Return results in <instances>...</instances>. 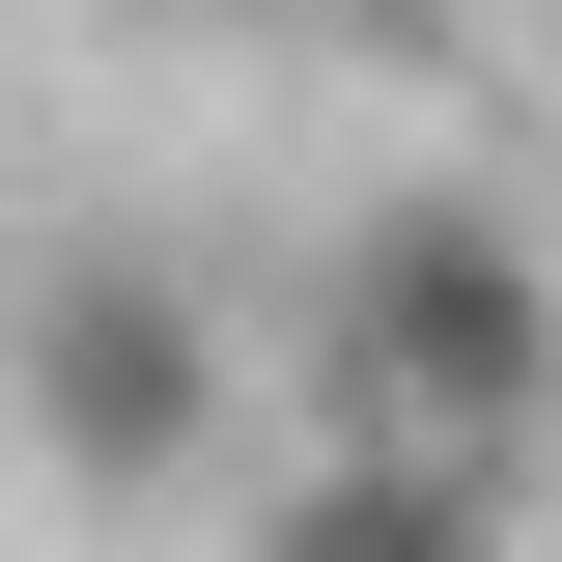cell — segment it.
<instances>
[{
  "instance_id": "7a4b0ae2",
  "label": "cell",
  "mask_w": 562,
  "mask_h": 562,
  "mask_svg": "<svg viewBox=\"0 0 562 562\" xmlns=\"http://www.w3.org/2000/svg\"><path fill=\"white\" fill-rule=\"evenodd\" d=\"M0 422H29V479L57 506H169L225 450V310L169 254H29V310H0Z\"/></svg>"
},
{
  "instance_id": "3957f363",
  "label": "cell",
  "mask_w": 562,
  "mask_h": 562,
  "mask_svg": "<svg viewBox=\"0 0 562 562\" xmlns=\"http://www.w3.org/2000/svg\"><path fill=\"white\" fill-rule=\"evenodd\" d=\"M254 562H506V479H450V450H310V479L254 506Z\"/></svg>"
},
{
  "instance_id": "6da1fadb",
  "label": "cell",
  "mask_w": 562,
  "mask_h": 562,
  "mask_svg": "<svg viewBox=\"0 0 562 562\" xmlns=\"http://www.w3.org/2000/svg\"><path fill=\"white\" fill-rule=\"evenodd\" d=\"M310 450H450V479H535L562 450V281L506 198H366L310 281Z\"/></svg>"
}]
</instances>
